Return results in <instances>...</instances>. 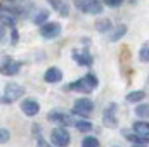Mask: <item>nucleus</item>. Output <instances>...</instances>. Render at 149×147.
<instances>
[{
    "mask_svg": "<svg viewBox=\"0 0 149 147\" xmlns=\"http://www.w3.org/2000/svg\"><path fill=\"white\" fill-rule=\"evenodd\" d=\"M23 94H24V88H23L21 85H17V83H7V85H5V92H3L5 97H3L2 101H3L5 104H7V102L10 104V102L17 101Z\"/></svg>",
    "mask_w": 149,
    "mask_h": 147,
    "instance_id": "f257e3e1",
    "label": "nucleus"
},
{
    "mask_svg": "<svg viewBox=\"0 0 149 147\" xmlns=\"http://www.w3.org/2000/svg\"><path fill=\"white\" fill-rule=\"evenodd\" d=\"M74 3L85 14H99V12H102V3L99 0H74Z\"/></svg>",
    "mask_w": 149,
    "mask_h": 147,
    "instance_id": "f03ea898",
    "label": "nucleus"
},
{
    "mask_svg": "<svg viewBox=\"0 0 149 147\" xmlns=\"http://www.w3.org/2000/svg\"><path fill=\"white\" fill-rule=\"evenodd\" d=\"M92 111H94V102H92L90 99H85V97H83V99H78V101L74 102V106H73V112L74 114L83 116V118L90 116Z\"/></svg>",
    "mask_w": 149,
    "mask_h": 147,
    "instance_id": "7ed1b4c3",
    "label": "nucleus"
},
{
    "mask_svg": "<svg viewBox=\"0 0 149 147\" xmlns=\"http://www.w3.org/2000/svg\"><path fill=\"white\" fill-rule=\"evenodd\" d=\"M50 140H52L54 146L66 147L70 144V133H68L64 128H56V130H52V133H50Z\"/></svg>",
    "mask_w": 149,
    "mask_h": 147,
    "instance_id": "20e7f679",
    "label": "nucleus"
},
{
    "mask_svg": "<svg viewBox=\"0 0 149 147\" xmlns=\"http://www.w3.org/2000/svg\"><path fill=\"white\" fill-rule=\"evenodd\" d=\"M61 33V24L59 23H43L40 26V35L43 38H56Z\"/></svg>",
    "mask_w": 149,
    "mask_h": 147,
    "instance_id": "39448f33",
    "label": "nucleus"
},
{
    "mask_svg": "<svg viewBox=\"0 0 149 147\" xmlns=\"http://www.w3.org/2000/svg\"><path fill=\"white\" fill-rule=\"evenodd\" d=\"M49 121H54V123H59V125H64V126H70L74 125V119L70 114H64V112H49Z\"/></svg>",
    "mask_w": 149,
    "mask_h": 147,
    "instance_id": "423d86ee",
    "label": "nucleus"
},
{
    "mask_svg": "<svg viewBox=\"0 0 149 147\" xmlns=\"http://www.w3.org/2000/svg\"><path fill=\"white\" fill-rule=\"evenodd\" d=\"M21 109L26 116H37L38 111H40V104L35 99H24L23 104H21Z\"/></svg>",
    "mask_w": 149,
    "mask_h": 147,
    "instance_id": "0eeeda50",
    "label": "nucleus"
},
{
    "mask_svg": "<svg viewBox=\"0 0 149 147\" xmlns=\"http://www.w3.org/2000/svg\"><path fill=\"white\" fill-rule=\"evenodd\" d=\"M19 68H21V64H19V62L7 59L3 64H0V73L5 74V76H14V74H17Z\"/></svg>",
    "mask_w": 149,
    "mask_h": 147,
    "instance_id": "6e6552de",
    "label": "nucleus"
},
{
    "mask_svg": "<svg viewBox=\"0 0 149 147\" xmlns=\"http://www.w3.org/2000/svg\"><path fill=\"white\" fill-rule=\"evenodd\" d=\"M102 119H104V125L106 126H109V128H114L116 126V104H111L108 109L104 111Z\"/></svg>",
    "mask_w": 149,
    "mask_h": 147,
    "instance_id": "1a4fd4ad",
    "label": "nucleus"
},
{
    "mask_svg": "<svg viewBox=\"0 0 149 147\" xmlns=\"http://www.w3.org/2000/svg\"><path fill=\"white\" fill-rule=\"evenodd\" d=\"M43 78H45L47 83H59L63 80V73H61L59 68H49L43 74Z\"/></svg>",
    "mask_w": 149,
    "mask_h": 147,
    "instance_id": "9d476101",
    "label": "nucleus"
},
{
    "mask_svg": "<svg viewBox=\"0 0 149 147\" xmlns=\"http://www.w3.org/2000/svg\"><path fill=\"white\" fill-rule=\"evenodd\" d=\"M70 88H71V90H78V92H81V94H90V92L94 90V88L87 83V80H85V78L76 80L74 83H71V85H70Z\"/></svg>",
    "mask_w": 149,
    "mask_h": 147,
    "instance_id": "9b49d317",
    "label": "nucleus"
},
{
    "mask_svg": "<svg viewBox=\"0 0 149 147\" xmlns=\"http://www.w3.org/2000/svg\"><path fill=\"white\" fill-rule=\"evenodd\" d=\"M49 3H50L61 16H68V14H70V7H68V3L63 2V0H49Z\"/></svg>",
    "mask_w": 149,
    "mask_h": 147,
    "instance_id": "f8f14e48",
    "label": "nucleus"
},
{
    "mask_svg": "<svg viewBox=\"0 0 149 147\" xmlns=\"http://www.w3.org/2000/svg\"><path fill=\"white\" fill-rule=\"evenodd\" d=\"M134 132L137 135L148 137L149 135V123L148 121H137V123H134Z\"/></svg>",
    "mask_w": 149,
    "mask_h": 147,
    "instance_id": "ddd939ff",
    "label": "nucleus"
},
{
    "mask_svg": "<svg viewBox=\"0 0 149 147\" xmlns=\"http://www.w3.org/2000/svg\"><path fill=\"white\" fill-rule=\"evenodd\" d=\"M95 28H97V31L106 33V31L111 30V21H109V19H99V21L95 23Z\"/></svg>",
    "mask_w": 149,
    "mask_h": 147,
    "instance_id": "4468645a",
    "label": "nucleus"
},
{
    "mask_svg": "<svg viewBox=\"0 0 149 147\" xmlns=\"http://www.w3.org/2000/svg\"><path fill=\"white\" fill-rule=\"evenodd\" d=\"M73 57L78 64H83V66H90L92 64V57L88 54H74Z\"/></svg>",
    "mask_w": 149,
    "mask_h": 147,
    "instance_id": "2eb2a0df",
    "label": "nucleus"
},
{
    "mask_svg": "<svg viewBox=\"0 0 149 147\" xmlns=\"http://www.w3.org/2000/svg\"><path fill=\"white\" fill-rule=\"evenodd\" d=\"M146 97V94L142 92V90H137V92H130L128 95H127V101L128 102H139V101H142Z\"/></svg>",
    "mask_w": 149,
    "mask_h": 147,
    "instance_id": "dca6fc26",
    "label": "nucleus"
},
{
    "mask_svg": "<svg viewBox=\"0 0 149 147\" xmlns=\"http://www.w3.org/2000/svg\"><path fill=\"white\" fill-rule=\"evenodd\" d=\"M74 126H76L80 132H90V130H92V123H90V121H87V119L74 121Z\"/></svg>",
    "mask_w": 149,
    "mask_h": 147,
    "instance_id": "f3484780",
    "label": "nucleus"
},
{
    "mask_svg": "<svg viewBox=\"0 0 149 147\" xmlns=\"http://www.w3.org/2000/svg\"><path fill=\"white\" fill-rule=\"evenodd\" d=\"M81 147H99V140L95 137H85L81 142Z\"/></svg>",
    "mask_w": 149,
    "mask_h": 147,
    "instance_id": "a211bd4d",
    "label": "nucleus"
},
{
    "mask_svg": "<svg viewBox=\"0 0 149 147\" xmlns=\"http://www.w3.org/2000/svg\"><path fill=\"white\" fill-rule=\"evenodd\" d=\"M135 112H137V116H141V118H149V104H141V106L135 109Z\"/></svg>",
    "mask_w": 149,
    "mask_h": 147,
    "instance_id": "6ab92c4d",
    "label": "nucleus"
},
{
    "mask_svg": "<svg viewBox=\"0 0 149 147\" xmlns=\"http://www.w3.org/2000/svg\"><path fill=\"white\" fill-rule=\"evenodd\" d=\"M47 17H49V12H47V10H40L37 16H35V19H33V21H35L37 24H43V23L47 21Z\"/></svg>",
    "mask_w": 149,
    "mask_h": 147,
    "instance_id": "aec40b11",
    "label": "nucleus"
},
{
    "mask_svg": "<svg viewBox=\"0 0 149 147\" xmlns=\"http://www.w3.org/2000/svg\"><path fill=\"white\" fill-rule=\"evenodd\" d=\"M9 139H10V132L7 128H0V144L9 142Z\"/></svg>",
    "mask_w": 149,
    "mask_h": 147,
    "instance_id": "412c9836",
    "label": "nucleus"
},
{
    "mask_svg": "<svg viewBox=\"0 0 149 147\" xmlns=\"http://www.w3.org/2000/svg\"><path fill=\"white\" fill-rule=\"evenodd\" d=\"M85 80H87V83H88V85H90L92 88H95V87L99 85V81H97V78H95V76H94L92 73H88V74H87V76H85Z\"/></svg>",
    "mask_w": 149,
    "mask_h": 147,
    "instance_id": "4be33fe9",
    "label": "nucleus"
},
{
    "mask_svg": "<svg viewBox=\"0 0 149 147\" xmlns=\"http://www.w3.org/2000/svg\"><path fill=\"white\" fill-rule=\"evenodd\" d=\"M141 61H144V62H148L149 61V45H144L142 49H141Z\"/></svg>",
    "mask_w": 149,
    "mask_h": 147,
    "instance_id": "5701e85b",
    "label": "nucleus"
},
{
    "mask_svg": "<svg viewBox=\"0 0 149 147\" xmlns=\"http://www.w3.org/2000/svg\"><path fill=\"white\" fill-rule=\"evenodd\" d=\"M125 31H127V28H125V26H121V28H118V30L114 31V35L111 37V42H116L118 38H121L123 35H125Z\"/></svg>",
    "mask_w": 149,
    "mask_h": 147,
    "instance_id": "b1692460",
    "label": "nucleus"
},
{
    "mask_svg": "<svg viewBox=\"0 0 149 147\" xmlns=\"http://www.w3.org/2000/svg\"><path fill=\"white\" fill-rule=\"evenodd\" d=\"M104 3L109 5V7H118V5L123 3V0H104Z\"/></svg>",
    "mask_w": 149,
    "mask_h": 147,
    "instance_id": "393cba45",
    "label": "nucleus"
},
{
    "mask_svg": "<svg viewBox=\"0 0 149 147\" xmlns=\"http://www.w3.org/2000/svg\"><path fill=\"white\" fill-rule=\"evenodd\" d=\"M38 147H52L43 137H38Z\"/></svg>",
    "mask_w": 149,
    "mask_h": 147,
    "instance_id": "a878e982",
    "label": "nucleus"
},
{
    "mask_svg": "<svg viewBox=\"0 0 149 147\" xmlns=\"http://www.w3.org/2000/svg\"><path fill=\"white\" fill-rule=\"evenodd\" d=\"M12 42H14V43L17 42V31H16V30H12Z\"/></svg>",
    "mask_w": 149,
    "mask_h": 147,
    "instance_id": "bb28decb",
    "label": "nucleus"
},
{
    "mask_svg": "<svg viewBox=\"0 0 149 147\" xmlns=\"http://www.w3.org/2000/svg\"><path fill=\"white\" fill-rule=\"evenodd\" d=\"M132 147H146V146H144V144H134Z\"/></svg>",
    "mask_w": 149,
    "mask_h": 147,
    "instance_id": "cd10ccee",
    "label": "nucleus"
}]
</instances>
